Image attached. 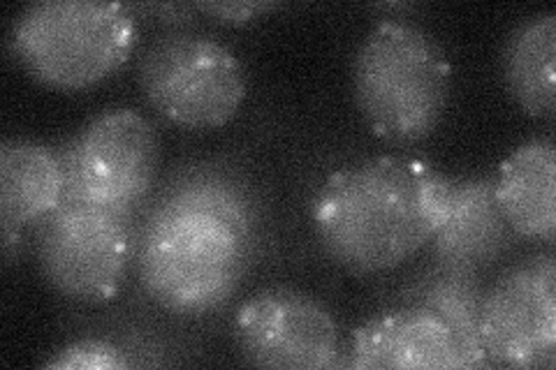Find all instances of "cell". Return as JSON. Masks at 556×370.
<instances>
[{"instance_id": "cell-1", "label": "cell", "mask_w": 556, "mask_h": 370, "mask_svg": "<svg viewBox=\"0 0 556 370\" xmlns=\"http://www.w3.org/2000/svg\"><path fill=\"white\" fill-rule=\"evenodd\" d=\"M267 210L251 176L225 161L174 169L151 195L137 237V276L179 317L223 308L257 261Z\"/></svg>"}, {"instance_id": "cell-2", "label": "cell", "mask_w": 556, "mask_h": 370, "mask_svg": "<svg viewBox=\"0 0 556 370\" xmlns=\"http://www.w3.org/2000/svg\"><path fill=\"white\" fill-rule=\"evenodd\" d=\"M450 176L422 157L378 155L332 171L311 202L320 248L355 276L388 273L425 251L447 216Z\"/></svg>"}, {"instance_id": "cell-3", "label": "cell", "mask_w": 556, "mask_h": 370, "mask_svg": "<svg viewBox=\"0 0 556 370\" xmlns=\"http://www.w3.org/2000/svg\"><path fill=\"white\" fill-rule=\"evenodd\" d=\"M452 95V67L431 33L410 22H380L353 61V98L369 130L408 146L441 126Z\"/></svg>"}, {"instance_id": "cell-4", "label": "cell", "mask_w": 556, "mask_h": 370, "mask_svg": "<svg viewBox=\"0 0 556 370\" xmlns=\"http://www.w3.org/2000/svg\"><path fill=\"white\" fill-rule=\"evenodd\" d=\"M8 44L30 79L56 91H84L130 61L139 26L121 3L40 0L16 16Z\"/></svg>"}, {"instance_id": "cell-5", "label": "cell", "mask_w": 556, "mask_h": 370, "mask_svg": "<svg viewBox=\"0 0 556 370\" xmlns=\"http://www.w3.org/2000/svg\"><path fill=\"white\" fill-rule=\"evenodd\" d=\"M137 81L151 110L186 130L228 126L249 93L247 69L235 51L186 30L165 33L144 49Z\"/></svg>"}, {"instance_id": "cell-6", "label": "cell", "mask_w": 556, "mask_h": 370, "mask_svg": "<svg viewBox=\"0 0 556 370\" xmlns=\"http://www.w3.org/2000/svg\"><path fill=\"white\" fill-rule=\"evenodd\" d=\"M135 220L100 204L63 202L35 232V255L49 288L86 306L116 298L137 253Z\"/></svg>"}, {"instance_id": "cell-7", "label": "cell", "mask_w": 556, "mask_h": 370, "mask_svg": "<svg viewBox=\"0 0 556 370\" xmlns=\"http://www.w3.org/2000/svg\"><path fill=\"white\" fill-rule=\"evenodd\" d=\"M56 155L65 176L63 202H91L128 216L147 208L161 171L159 132L132 110L98 114Z\"/></svg>"}, {"instance_id": "cell-8", "label": "cell", "mask_w": 556, "mask_h": 370, "mask_svg": "<svg viewBox=\"0 0 556 370\" xmlns=\"http://www.w3.org/2000/svg\"><path fill=\"white\" fill-rule=\"evenodd\" d=\"M235 343L243 363L255 368H343L334 315L294 288H267L247 298L235 315Z\"/></svg>"}, {"instance_id": "cell-9", "label": "cell", "mask_w": 556, "mask_h": 370, "mask_svg": "<svg viewBox=\"0 0 556 370\" xmlns=\"http://www.w3.org/2000/svg\"><path fill=\"white\" fill-rule=\"evenodd\" d=\"M480 343L492 368H554L556 259L538 253L503 271L484 290Z\"/></svg>"}, {"instance_id": "cell-10", "label": "cell", "mask_w": 556, "mask_h": 370, "mask_svg": "<svg viewBox=\"0 0 556 370\" xmlns=\"http://www.w3.org/2000/svg\"><path fill=\"white\" fill-rule=\"evenodd\" d=\"M343 368L450 370L471 368L464 347L437 315L399 306L353 331Z\"/></svg>"}, {"instance_id": "cell-11", "label": "cell", "mask_w": 556, "mask_h": 370, "mask_svg": "<svg viewBox=\"0 0 556 370\" xmlns=\"http://www.w3.org/2000/svg\"><path fill=\"white\" fill-rule=\"evenodd\" d=\"M63 200L65 176L54 149L33 139H5L0 144V227L5 261L22 253L26 232H38Z\"/></svg>"}, {"instance_id": "cell-12", "label": "cell", "mask_w": 556, "mask_h": 370, "mask_svg": "<svg viewBox=\"0 0 556 370\" xmlns=\"http://www.w3.org/2000/svg\"><path fill=\"white\" fill-rule=\"evenodd\" d=\"M515 241L496 202L494 176L450 179L447 216L429 241L437 264L480 273L508 255Z\"/></svg>"}, {"instance_id": "cell-13", "label": "cell", "mask_w": 556, "mask_h": 370, "mask_svg": "<svg viewBox=\"0 0 556 370\" xmlns=\"http://www.w3.org/2000/svg\"><path fill=\"white\" fill-rule=\"evenodd\" d=\"M496 202L517 239L554 243L556 149L552 137L519 144L494 176Z\"/></svg>"}, {"instance_id": "cell-14", "label": "cell", "mask_w": 556, "mask_h": 370, "mask_svg": "<svg viewBox=\"0 0 556 370\" xmlns=\"http://www.w3.org/2000/svg\"><path fill=\"white\" fill-rule=\"evenodd\" d=\"M501 73L510 98L531 118L552 120L556 114V14L521 22L506 40Z\"/></svg>"}, {"instance_id": "cell-15", "label": "cell", "mask_w": 556, "mask_h": 370, "mask_svg": "<svg viewBox=\"0 0 556 370\" xmlns=\"http://www.w3.org/2000/svg\"><path fill=\"white\" fill-rule=\"evenodd\" d=\"M484 285L480 276L468 269L433 264L399 296V306L427 310L455 333L471 368H492L480 343V310Z\"/></svg>"}, {"instance_id": "cell-16", "label": "cell", "mask_w": 556, "mask_h": 370, "mask_svg": "<svg viewBox=\"0 0 556 370\" xmlns=\"http://www.w3.org/2000/svg\"><path fill=\"white\" fill-rule=\"evenodd\" d=\"M130 359L116 345L100 339L67 343L42 363L45 370H121Z\"/></svg>"}, {"instance_id": "cell-17", "label": "cell", "mask_w": 556, "mask_h": 370, "mask_svg": "<svg viewBox=\"0 0 556 370\" xmlns=\"http://www.w3.org/2000/svg\"><path fill=\"white\" fill-rule=\"evenodd\" d=\"M193 8L206 16L223 24H249L257 16L278 10V3H265V0H237V3H193Z\"/></svg>"}]
</instances>
